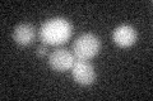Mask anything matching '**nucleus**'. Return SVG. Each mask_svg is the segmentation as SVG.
Listing matches in <instances>:
<instances>
[{
  "label": "nucleus",
  "instance_id": "obj_5",
  "mask_svg": "<svg viewBox=\"0 0 153 101\" xmlns=\"http://www.w3.org/2000/svg\"><path fill=\"white\" fill-rule=\"evenodd\" d=\"M112 39L119 47L126 48L133 46L137 42L138 33L131 25L123 24V25H119L117 28H115V31L112 33Z\"/></svg>",
  "mask_w": 153,
  "mask_h": 101
},
{
  "label": "nucleus",
  "instance_id": "obj_4",
  "mask_svg": "<svg viewBox=\"0 0 153 101\" xmlns=\"http://www.w3.org/2000/svg\"><path fill=\"white\" fill-rule=\"evenodd\" d=\"M71 76L76 84L87 86L92 85L96 80V71L94 67L88 61L76 60L75 63L71 67Z\"/></svg>",
  "mask_w": 153,
  "mask_h": 101
},
{
  "label": "nucleus",
  "instance_id": "obj_2",
  "mask_svg": "<svg viewBox=\"0 0 153 101\" xmlns=\"http://www.w3.org/2000/svg\"><path fill=\"white\" fill-rule=\"evenodd\" d=\"M101 49V41L92 33H83L73 43V54L76 60L89 61L98 54Z\"/></svg>",
  "mask_w": 153,
  "mask_h": 101
},
{
  "label": "nucleus",
  "instance_id": "obj_1",
  "mask_svg": "<svg viewBox=\"0 0 153 101\" xmlns=\"http://www.w3.org/2000/svg\"><path fill=\"white\" fill-rule=\"evenodd\" d=\"M73 27L64 18H52L46 20L38 31V37L46 46H60L71 37Z\"/></svg>",
  "mask_w": 153,
  "mask_h": 101
},
{
  "label": "nucleus",
  "instance_id": "obj_6",
  "mask_svg": "<svg viewBox=\"0 0 153 101\" xmlns=\"http://www.w3.org/2000/svg\"><path fill=\"white\" fill-rule=\"evenodd\" d=\"M13 39L19 46H30L36 39V28L30 23H21L14 28Z\"/></svg>",
  "mask_w": 153,
  "mask_h": 101
},
{
  "label": "nucleus",
  "instance_id": "obj_7",
  "mask_svg": "<svg viewBox=\"0 0 153 101\" xmlns=\"http://www.w3.org/2000/svg\"><path fill=\"white\" fill-rule=\"evenodd\" d=\"M47 52H49V48H47L46 44H40L37 48H36V56L37 57H40V58H42V57H45L47 54Z\"/></svg>",
  "mask_w": 153,
  "mask_h": 101
},
{
  "label": "nucleus",
  "instance_id": "obj_3",
  "mask_svg": "<svg viewBox=\"0 0 153 101\" xmlns=\"http://www.w3.org/2000/svg\"><path fill=\"white\" fill-rule=\"evenodd\" d=\"M75 56L66 48H55L49 54V65L52 70L57 72H65L71 70L75 63Z\"/></svg>",
  "mask_w": 153,
  "mask_h": 101
}]
</instances>
